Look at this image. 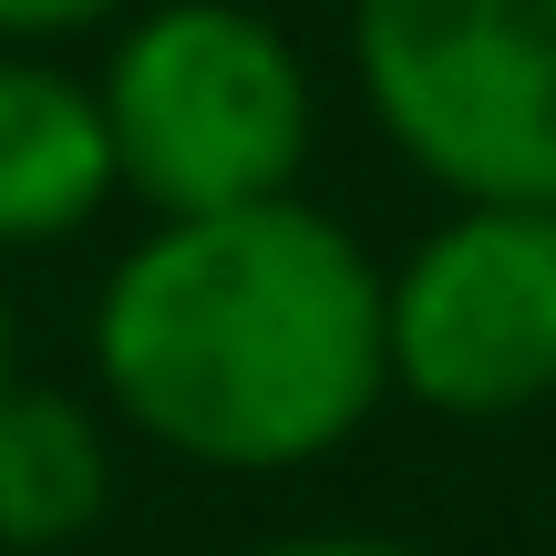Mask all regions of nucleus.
<instances>
[{
	"label": "nucleus",
	"mask_w": 556,
	"mask_h": 556,
	"mask_svg": "<svg viewBox=\"0 0 556 556\" xmlns=\"http://www.w3.org/2000/svg\"><path fill=\"white\" fill-rule=\"evenodd\" d=\"M83 351L103 413L206 475L319 464L392 402L381 258L309 197L144 217L93 289Z\"/></svg>",
	"instance_id": "obj_1"
},
{
	"label": "nucleus",
	"mask_w": 556,
	"mask_h": 556,
	"mask_svg": "<svg viewBox=\"0 0 556 556\" xmlns=\"http://www.w3.org/2000/svg\"><path fill=\"white\" fill-rule=\"evenodd\" d=\"M114 176L144 217L299 197L319 144V93L299 41L248 0H135L93 62Z\"/></svg>",
	"instance_id": "obj_2"
},
{
	"label": "nucleus",
	"mask_w": 556,
	"mask_h": 556,
	"mask_svg": "<svg viewBox=\"0 0 556 556\" xmlns=\"http://www.w3.org/2000/svg\"><path fill=\"white\" fill-rule=\"evenodd\" d=\"M340 52L443 206H556V0H351Z\"/></svg>",
	"instance_id": "obj_3"
},
{
	"label": "nucleus",
	"mask_w": 556,
	"mask_h": 556,
	"mask_svg": "<svg viewBox=\"0 0 556 556\" xmlns=\"http://www.w3.org/2000/svg\"><path fill=\"white\" fill-rule=\"evenodd\" d=\"M381 371L433 422L556 402V206H443L381 268Z\"/></svg>",
	"instance_id": "obj_4"
},
{
	"label": "nucleus",
	"mask_w": 556,
	"mask_h": 556,
	"mask_svg": "<svg viewBox=\"0 0 556 556\" xmlns=\"http://www.w3.org/2000/svg\"><path fill=\"white\" fill-rule=\"evenodd\" d=\"M114 206H124V176H114L93 73L52 52H0V258L73 248Z\"/></svg>",
	"instance_id": "obj_5"
},
{
	"label": "nucleus",
	"mask_w": 556,
	"mask_h": 556,
	"mask_svg": "<svg viewBox=\"0 0 556 556\" xmlns=\"http://www.w3.org/2000/svg\"><path fill=\"white\" fill-rule=\"evenodd\" d=\"M114 516V422L83 392L0 381V556H62Z\"/></svg>",
	"instance_id": "obj_6"
},
{
	"label": "nucleus",
	"mask_w": 556,
	"mask_h": 556,
	"mask_svg": "<svg viewBox=\"0 0 556 556\" xmlns=\"http://www.w3.org/2000/svg\"><path fill=\"white\" fill-rule=\"evenodd\" d=\"M135 0H0V52H52V41L114 31Z\"/></svg>",
	"instance_id": "obj_7"
},
{
	"label": "nucleus",
	"mask_w": 556,
	"mask_h": 556,
	"mask_svg": "<svg viewBox=\"0 0 556 556\" xmlns=\"http://www.w3.org/2000/svg\"><path fill=\"white\" fill-rule=\"evenodd\" d=\"M238 556H422L413 536H371V526H309V536H268Z\"/></svg>",
	"instance_id": "obj_8"
},
{
	"label": "nucleus",
	"mask_w": 556,
	"mask_h": 556,
	"mask_svg": "<svg viewBox=\"0 0 556 556\" xmlns=\"http://www.w3.org/2000/svg\"><path fill=\"white\" fill-rule=\"evenodd\" d=\"M0 381H21V340H11V289H0Z\"/></svg>",
	"instance_id": "obj_9"
}]
</instances>
